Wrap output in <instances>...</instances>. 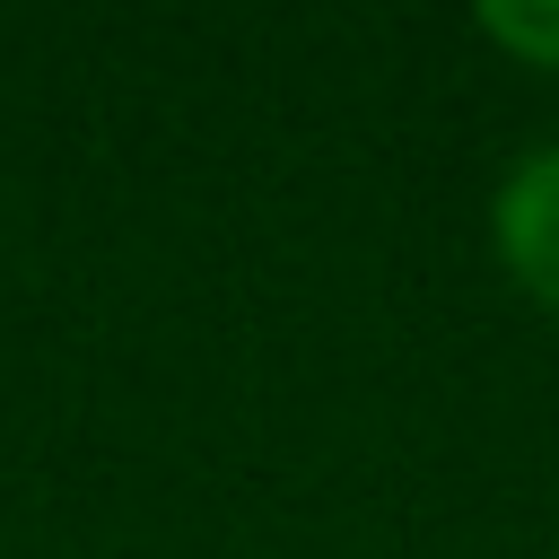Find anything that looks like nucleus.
<instances>
[{
    "instance_id": "1",
    "label": "nucleus",
    "mask_w": 559,
    "mask_h": 559,
    "mask_svg": "<svg viewBox=\"0 0 559 559\" xmlns=\"http://www.w3.org/2000/svg\"><path fill=\"white\" fill-rule=\"evenodd\" d=\"M489 245L507 262V280L559 314V140L550 148H524L498 192H489Z\"/></svg>"
},
{
    "instance_id": "2",
    "label": "nucleus",
    "mask_w": 559,
    "mask_h": 559,
    "mask_svg": "<svg viewBox=\"0 0 559 559\" xmlns=\"http://www.w3.org/2000/svg\"><path fill=\"white\" fill-rule=\"evenodd\" d=\"M472 35L498 44L524 70H559V0H480L472 9Z\"/></svg>"
}]
</instances>
